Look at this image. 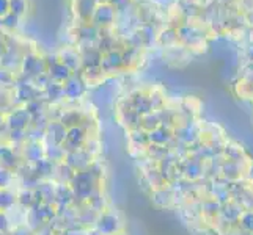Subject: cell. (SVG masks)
<instances>
[{"mask_svg": "<svg viewBox=\"0 0 253 235\" xmlns=\"http://www.w3.org/2000/svg\"><path fill=\"white\" fill-rule=\"evenodd\" d=\"M140 187L195 235H253V157L190 99L150 88L120 102Z\"/></svg>", "mask_w": 253, "mask_h": 235, "instance_id": "6da1fadb", "label": "cell"}]
</instances>
